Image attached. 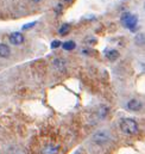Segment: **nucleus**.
Listing matches in <instances>:
<instances>
[{"label": "nucleus", "mask_w": 145, "mask_h": 154, "mask_svg": "<svg viewBox=\"0 0 145 154\" xmlns=\"http://www.w3.org/2000/svg\"><path fill=\"white\" fill-rule=\"evenodd\" d=\"M120 129L125 134H129V135H135L139 130L137 122L135 119H132V118H124V119H121V122H120Z\"/></svg>", "instance_id": "1"}, {"label": "nucleus", "mask_w": 145, "mask_h": 154, "mask_svg": "<svg viewBox=\"0 0 145 154\" xmlns=\"http://www.w3.org/2000/svg\"><path fill=\"white\" fill-rule=\"evenodd\" d=\"M61 149V145L52 140H46L44 143H42L39 151L40 154H58Z\"/></svg>", "instance_id": "2"}, {"label": "nucleus", "mask_w": 145, "mask_h": 154, "mask_svg": "<svg viewBox=\"0 0 145 154\" xmlns=\"http://www.w3.org/2000/svg\"><path fill=\"white\" fill-rule=\"evenodd\" d=\"M120 20H121V24H123L125 28L130 29L131 31H135V30H136L137 23H138V18H137L136 16L131 14L130 12H125V13L121 14Z\"/></svg>", "instance_id": "3"}, {"label": "nucleus", "mask_w": 145, "mask_h": 154, "mask_svg": "<svg viewBox=\"0 0 145 154\" xmlns=\"http://www.w3.org/2000/svg\"><path fill=\"white\" fill-rule=\"evenodd\" d=\"M93 140H94V142H96V143H99V145H102V143L107 142V141L109 140L108 133H107L106 130L98 131V133H95V134H94Z\"/></svg>", "instance_id": "4"}, {"label": "nucleus", "mask_w": 145, "mask_h": 154, "mask_svg": "<svg viewBox=\"0 0 145 154\" xmlns=\"http://www.w3.org/2000/svg\"><path fill=\"white\" fill-rule=\"evenodd\" d=\"M8 39H10V42H11L12 44L19 45V44H22V43L24 42V36H23L20 32H13V34L10 35Z\"/></svg>", "instance_id": "5"}, {"label": "nucleus", "mask_w": 145, "mask_h": 154, "mask_svg": "<svg viewBox=\"0 0 145 154\" xmlns=\"http://www.w3.org/2000/svg\"><path fill=\"white\" fill-rule=\"evenodd\" d=\"M127 108H129V110L138 111V110H141V108H142V103H141L139 100H137V99H131V100L127 103Z\"/></svg>", "instance_id": "6"}, {"label": "nucleus", "mask_w": 145, "mask_h": 154, "mask_svg": "<svg viewBox=\"0 0 145 154\" xmlns=\"http://www.w3.org/2000/svg\"><path fill=\"white\" fill-rule=\"evenodd\" d=\"M11 55V49L8 45L4 44V43H0V57H8Z\"/></svg>", "instance_id": "7"}, {"label": "nucleus", "mask_w": 145, "mask_h": 154, "mask_svg": "<svg viewBox=\"0 0 145 154\" xmlns=\"http://www.w3.org/2000/svg\"><path fill=\"white\" fill-rule=\"evenodd\" d=\"M106 57L108 59L109 61H115V60L119 57V53H118V50H115V49L108 50V51L106 53Z\"/></svg>", "instance_id": "8"}, {"label": "nucleus", "mask_w": 145, "mask_h": 154, "mask_svg": "<svg viewBox=\"0 0 145 154\" xmlns=\"http://www.w3.org/2000/svg\"><path fill=\"white\" fill-rule=\"evenodd\" d=\"M61 45H62V48H63L64 50H72V49H75V47H76V44H75L74 41H67V42H64V43L61 44Z\"/></svg>", "instance_id": "9"}, {"label": "nucleus", "mask_w": 145, "mask_h": 154, "mask_svg": "<svg viewBox=\"0 0 145 154\" xmlns=\"http://www.w3.org/2000/svg\"><path fill=\"white\" fill-rule=\"evenodd\" d=\"M69 31H70V25H69V24H63V25L61 26V29L58 30L60 35H62V36L67 35V34H68Z\"/></svg>", "instance_id": "10"}, {"label": "nucleus", "mask_w": 145, "mask_h": 154, "mask_svg": "<svg viewBox=\"0 0 145 154\" xmlns=\"http://www.w3.org/2000/svg\"><path fill=\"white\" fill-rule=\"evenodd\" d=\"M54 65H55V67H57L58 69H63V68H64V61L61 60V59L55 60V61H54Z\"/></svg>", "instance_id": "11"}, {"label": "nucleus", "mask_w": 145, "mask_h": 154, "mask_svg": "<svg viewBox=\"0 0 145 154\" xmlns=\"http://www.w3.org/2000/svg\"><path fill=\"white\" fill-rule=\"evenodd\" d=\"M37 24V22H32V23H29V24H25L24 26H23V30H29L30 28H34L35 25Z\"/></svg>", "instance_id": "12"}, {"label": "nucleus", "mask_w": 145, "mask_h": 154, "mask_svg": "<svg viewBox=\"0 0 145 154\" xmlns=\"http://www.w3.org/2000/svg\"><path fill=\"white\" fill-rule=\"evenodd\" d=\"M101 109H102V110H100V112H99V116H100V117H105V116L107 115V111H108V109H107V108H105V106H102Z\"/></svg>", "instance_id": "13"}, {"label": "nucleus", "mask_w": 145, "mask_h": 154, "mask_svg": "<svg viewBox=\"0 0 145 154\" xmlns=\"http://www.w3.org/2000/svg\"><path fill=\"white\" fill-rule=\"evenodd\" d=\"M61 44H62V43H61L60 41H52V43H51V48L56 49V48H58Z\"/></svg>", "instance_id": "14"}, {"label": "nucleus", "mask_w": 145, "mask_h": 154, "mask_svg": "<svg viewBox=\"0 0 145 154\" xmlns=\"http://www.w3.org/2000/svg\"><path fill=\"white\" fill-rule=\"evenodd\" d=\"M143 37H144L143 35H139V39L136 38V43H142L143 42Z\"/></svg>", "instance_id": "15"}, {"label": "nucleus", "mask_w": 145, "mask_h": 154, "mask_svg": "<svg viewBox=\"0 0 145 154\" xmlns=\"http://www.w3.org/2000/svg\"><path fill=\"white\" fill-rule=\"evenodd\" d=\"M32 1H34V2H39L40 0H32Z\"/></svg>", "instance_id": "16"}, {"label": "nucleus", "mask_w": 145, "mask_h": 154, "mask_svg": "<svg viewBox=\"0 0 145 154\" xmlns=\"http://www.w3.org/2000/svg\"><path fill=\"white\" fill-rule=\"evenodd\" d=\"M66 1H68V2H69V1H72V0H66Z\"/></svg>", "instance_id": "17"}]
</instances>
